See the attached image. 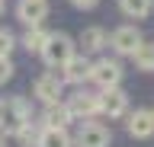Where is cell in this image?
<instances>
[{
	"label": "cell",
	"mask_w": 154,
	"mask_h": 147,
	"mask_svg": "<svg viewBox=\"0 0 154 147\" xmlns=\"http://www.w3.org/2000/svg\"><path fill=\"white\" fill-rule=\"evenodd\" d=\"M67 109L74 118H93L100 115V96L96 93H74L67 99Z\"/></svg>",
	"instance_id": "7"
},
{
	"label": "cell",
	"mask_w": 154,
	"mask_h": 147,
	"mask_svg": "<svg viewBox=\"0 0 154 147\" xmlns=\"http://www.w3.org/2000/svg\"><path fill=\"white\" fill-rule=\"evenodd\" d=\"M61 87H64V83H61L55 74H45V77H38V80H35L32 93H35V96L48 106V102H58V99H61Z\"/></svg>",
	"instance_id": "11"
},
{
	"label": "cell",
	"mask_w": 154,
	"mask_h": 147,
	"mask_svg": "<svg viewBox=\"0 0 154 147\" xmlns=\"http://www.w3.org/2000/svg\"><path fill=\"white\" fill-rule=\"evenodd\" d=\"M119 7H122L125 16H132V19H144V16H151L154 0H119Z\"/></svg>",
	"instance_id": "16"
},
{
	"label": "cell",
	"mask_w": 154,
	"mask_h": 147,
	"mask_svg": "<svg viewBox=\"0 0 154 147\" xmlns=\"http://www.w3.org/2000/svg\"><path fill=\"white\" fill-rule=\"evenodd\" d=\"M71 109H67V102H48L45 112H42V128H67V122H71Z\"/></svg>",
	"instance_id": "10"
},
{
	"label": "cell",
	"mask_w": 154,
	"mask_h": 147,
	"mask_svg": "<svg viewBox=\"0 0 154 147\" xmlns=\"http://www.w3.org/2000/svg\"><path fill=\"white\" fill-rule=\"evenodd\" d=\"M109 141H112V134L100 122H87L77 131V147H109Z\"/></svg>",
	"instance_id": "4"
},
{
	"label": "cell",
	"mask_w": 154,
	"mask_h": 147,
	"mask_svg": "<svg viewBox=\"0 0 154 147\" xmlns=\"http://www.w3.org/2000/svg\"><path fill=\"white\" fill-rule=\"evenodd\" d=\"M90 80H93L100 90L119 87V80H122V67H119L116 61H96L93 67H90Z\"/></svg>",
	"instance_id": "5"
},
{
	"label": "cell",
	"mask_w": 154,
	"mask_h": 147,
	"mask_svg": "<svg viewBox=\"0 0 154 147\" xmlns=\"http://www.w3.org/2000/svg\"><path fill=\"white\" fill-rule=\"evenodd\" d=\"M141 32L135 29V26H119V29L109 35V45H112L119 54H135V48L141 45Z\"/></svg>",
	"instance_id": "6"
},
{
	"label": "cell",
	"mask_w": 154,
	"mask_h": 147,
	"mask_svg": "<svg viewBox=\"0 0 154 147\" xmlns=\"http://www.w3.org/2000/svg\"><path fill=\"white\" fill-rule=\"evenodd\" d=\"M96 96H100V112H103V115H109V118L125 115V109H128V96H125V93H122L119 87L100 90Z\"/></svg>",
	"instance_id": "3"
},
{
	"label": "cell",
	"mask_w": 154,
	"mask_h": 147,
	"mask_svg": "<svg viewBox=\"0 0 154 147\" xmlns=\"http://www.w3.org/2000/svg\"><path fill=\"white\" fill-rule=\"evenodd\" d=\"M128 134L132 137H151L154 134V112L148 109H138L128 115Z\"/></svg>",
	"instance_id": "12"
},
{
	"label": "cell",
	"mask_w": 154,
	"mask_h": 147,
	"mask_svg": "<svg viewBox=\"0 0 154 147\" xmlns=\"http://www.w3.org/2000/svg\"><path fill=\"white\" fill-rule=\"evenodd\" d=\"M48 35H51V32H45L42 26H29L26 35H23V48H26V51H35V54H38V51L45 48Z\"/></svg>",
	"instance_id": "15"
},
{
	"label": "cell",
	"mask_w": 154,
	"mask_h": 147,
	"mask_svg": "<svg viewBox=\"0 0 154 147\" xmlns=\"http://www.w3.org/2000/svg\"><path fill=\"white\" fill-rule=\"evenodd\" d=\"M135 64H138V67L141 70H154V45H148V42H141V45H138V48H135Z\"/></svg>",
	"instance_id": "17"
},
{
	"label": "cell",
	"mask_w": 154,
	"mask_h": 147,
	"mask_svg": "<svg viewBox=\"0 0 154 147\" xmlns=\"http://www.w3.org/2000/svg\"><path fill=\"white\" fill-rule=\"evenodd\" d=\"M38 131H42V125H32V118H29V122H26L23 128H19V131H16L13 137H16V141H19L23 147H32V144L38 141Z\"/></svg>",
	"instance_id": "18"
},
{
	"label": "cell",
	"mask_w": 154,
	"mask_h": 147,
	"mask_svg": "<svg viewBox=\"0 0 154 147\" xmlns=\"http://www.w3.org/2000/svg\"><path fill=\"white\" fill-rule=\"evenodd\" d=\"M38 54L45 58L48 67H61V64L74 54V39H71V35H61V32H58V35H48L45 48L38 51Z\"/></svg>",
	"instance_id": "2"
},
{
	"label": "cell",
	"mask_w": 154,
	"mask_h": 147,
	"mask_svg": "<svg viewBox=\"0 0 154 147\" xmlns=\"http://www.w3.org/2000/svg\"><path fill=\"white\" fill-rule=\"evenodd\" d=\"M0 13H3V0H0Z\"/></svg>",
	"instance_id": "23"
},
{
	"label": "cell",
	"mask_w": 154,
	"mask_h": 147,
	"mask_svg": "<svg viewBox=\"0 0 154 147\" xmlns=\"http://www.w3.org/2000/svg\"><path fill=\"white\" fill-rule=\"evenodd\" d=\"M13 45H16V39H13V32L0 29V54H10V51H13Z\"/></svg>",
	"instance_id": "20"
},
{
	"label": "cell",
	"mask_w": 154,
	"mask_h": 147,
	"mask_svg": "<svg viewBox=\"0 0 154 147\" xmlns=\"http://www.w3.org/2000/svg\"><path fill=\"white\" fill-rule=\"evenodd\" d=\"M35 147H71L67 128H42V131H38Z\"/></svg>",
	"instance_id": "13"
},
{
	"label": "cell",
	"mask_w": 154,
	"mask_h": 147,
	"mask_svg": "<svg viewBox=\"0 0 154 147\" xmlns=\"http://www.w3.org/2000/svg\"><path fill=\"white\" fill-rule=\"evenodd\" d=\"M10 77H13V61L10 54H0V83H7Z\"/></svg>",
	"instance_id": "19"
},
{
	"label": "cell",
	"mask_w": 154,
	"mask_h": 147,
	"mask_svg": "<svg viewBox=\"0 0 154 147\" xmlns=\"http://www.w3.org/2000/svg\"><path fill=\"white\" fill-rule=\"evenodd\" d=\"M90 67H93V64L87 61V54H71V58L61 64L67 83H84V80H90Z\"/></svg>",
	"instance_id": "9"
},
{
	"label": "cell",
	"mask_w": 154,
	"mask_h": 147,
	"mask_svg": "<svg viewBox=\"0 0 154 147\" xmlns=\"http://www.w3.org/2000/svg\"><path fill=\"white\" fill-rule=\"evenodd\" d=\"M80 45H84V54H96V51L106 48V32L103 29H84V35H80Z\"/></svg>",
	"instance_id": "14"
},
{
	"label": "cell",
	"mask_w": 154,
	"mask_h": 147,
	"mask_svg": "<svg viewBox=\"0 0 154 147\" xmlns=\"http://www.w3.org/2000/svg\"><path fill=\"white\" fill-rule=\"evenodd\" d=\"M71 3H74L77 10H93V7L100 3V0H71Z\"/></svg>",
	"instance_id": "21"
},
{
	"label": "cell",
	"mask_w": 154,
	"mask_h": 147,
	"mask_svg": "<svg viewBox=\"0 0 154 147\" xmlns=\"http://www.w3.org/2000/svg\"><path fill=\"white\" fill-rule=\"evenodd\" d=\"M0 147H7V141H3V137H0Z\"/></svg>",
	"instance_id": "22"
},
{
	"label": "cell",
	"mask_w": 154,
	"mask_h": 147,
	"mask_svg": "<svg viewBox=\"0 0 154 147\" xmlns=\"http://www.w3.org/2000/svg\"><path fill=\"white\" fill-rule=\"evenodd\" d=\"M16 16L26 26H42V19L48 16V0H19Z\"/></svg>",
	"instance_id": "8"
},
{
	"label": "cell",
	"mask_w": 154,
	"mask_h": 147,
	"mask_svg": "<svg viewBox=\"0 0 154 147\" xmlns=\"http://www.w3.org/2000/svg\"><path fill=\"white\" fill-rule=\"evenodd\" d=\"M29 118H32V112H29L26 99L23 96H7L0 102V134H16Z\"/></svg>",
	"instance_id": "1"
}]
</instances>
